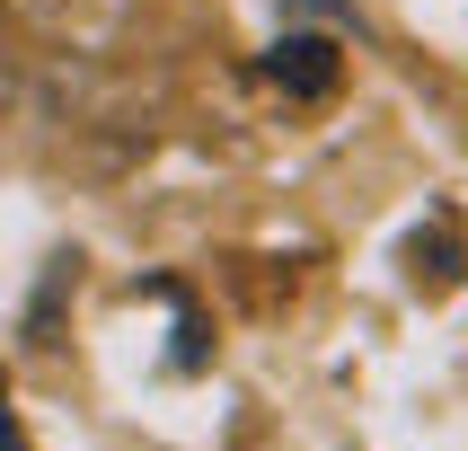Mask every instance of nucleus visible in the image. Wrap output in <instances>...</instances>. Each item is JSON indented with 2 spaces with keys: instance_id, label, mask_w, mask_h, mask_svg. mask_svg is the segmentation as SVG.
<instances>
[{
  "instance_id": "f257e3e1",
  "label": "nucleus",
  "mask_w": 468,
  "mask_h": 451,
  "mask_svg": "<svg viewBox=\"0 0 468 451\" xmlns=\"http://www.w3.org/2000/svg\"><path fill=\"white\" fill-rule=\"evenodd\" d=\"M265 71H274V89H292V98H327L345 62H336V45H327V36H301V27H292V36H274Z\"/></svg>"
},
{
  "instance_id": "f03ea898",
  "label": "nucleus",
  "mask_w": 468,
  "mask_h": 451,
  "mask_svg": "<svg viewBox=\"0 0 468 451\" xmlns=\"http://www.w3.org/2000/svg\"><path fill=\"white\" fill-rule=\"evenodd\" d=\"M0 451H27V434H18V416H9V398H0Z\"/></svg>"
}]
</instances>
